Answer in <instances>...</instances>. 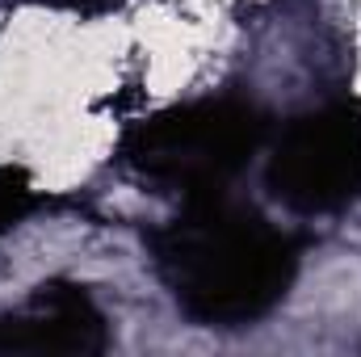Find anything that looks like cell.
Instances as JSON below:
<instances>
[{
	"label": "cell",
	"instance_id": "obj_1",
	"mask_svg": "<svg viewBox=\"0 0 361 357\" xmlns=\"http://www.w3.org/2000/svg\"><path fill=\"white\" fill-rule=\"evenodd\" d=\"M156 269L177 307L210 328H240L277 307L294 282L298 244L252 206L197 193L152 236Z\"/></svg>",
	"mask_w": 361,
	"mask_h": 357
},
{
	"label": "cell",
	"instance_id": "obj_2",
	"mask_svg": "<svg viewBox=\"0 0 361 357\" xmlns=\"http://www.w3.org/2000/svg\"><path fill=\"white\" fill-rule=\"evenodd\" d=\"M265 143V114L252 101H193L147 118L126 139V160L156 185L189 198L219 193Z\"/></svg>",
	"mask_w": 361,
	"mask_h": 357
},
{
	"label": "cell",
	"instance_id": "obj_3",
	"mask_svg": "<svg viewBox=\"0 0 361 357\" xmlns=\"http://www.w3.org/2000/svg\"><path fill=\"white\" fill-rule=\"evenodd\" d=\"M273 198L298 214H328L361 198V114L328 105L294 118L265 169Z\"/></svg>",
	"mask_w": 361,
	"mask_h": 357
},
{
	"label": "cell",
	"instance_id": "obj_4",
	"mask_svg": "<svg viewBox=\"0 0 361 357\" xmlns=\"http://www.w3.org/2000/svg\"><path fill=\"white\" fill-rule=\"evenodd\" d=\"M109 345L105 315L89 294L68 282L42 286L21 311L0 315V353H101Z\"/></svg>",
	"mask_w": 361,
	"mask_h": 357
},
{
	"label": "cell",
	"instance_id": "obj_5",
	"mask_svg": "<svg viewBox=\"0 0 361 357\" xmlns=\"http://www.w3.org/2000/svg\"><path fill=\"white\" fill-rule=\"evenodd\" d=\"M30 206H34V185L25 177V169L4 164V169H0V227L17 223Z\"/></svg>",
	"mask_w": 361,
	"mask_h": 357
}]
</instances>
